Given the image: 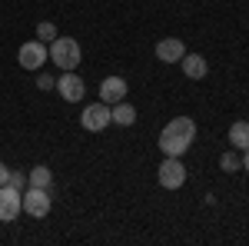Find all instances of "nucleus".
I'll use <instances>...</instances> for the list:
<instances>
[{
  "label": "nucleus",
  "mask_w": 249,
  "mask_h": 246,
  "mask_svg": "<svg viewBox=\"0 0 249 246\" xmlns=\"http://www.w3.org/2000/svg\"><path fill=\"white\" fill-rule=\"evenodd\" d=\"M37 87H40V90H53V76H50V74H40L37 76Z\"/></svg>",
  "instance_id": "19"
},
{
  "label": "nucleus",
  "mask_w": 249,
  "mask_h": 246,
  "mask_svg": "<svg viewBox=\"0 0 249 246\" xmlns=\"http://www.w3.org/2000/svg\"><path fill=\"white\" fill-rule=\"evenodd\" d=\"M37 40H43V43H53V40H57V27H53L50 20L37 23Z\"/></svg>",
  "instance_id": "17"
},
{
  "label": "nucleus",
  "mask_w": 249,
  "mask_h": 246,
  "mask_svg": "<svg viewBox=\"0 0 249 246\" xmlns=\"http://www.w3.org/2000/svg\"><path fill=\"white\" fill-rule=\"evenodd\" d=\"M7 183H10L14 189H20V193H23V189H27V176H23V173H14V170H10V180H7Z\"/></svg>",
  "instance_id": "18"
},
{
  "label": "nucleus",
  "mask_w": 249,
  "mask_h": 246,
  "mask_svg": "<svg viewBox=\"0 0 249 246\" xmlns=\"http://www.w3.org/2000/svg\"><path fill=\"white\" fill-rule=\"evenodd\" d=\"M57 90H60V96H63L67 103H77L80 96L87 94V87H83V76H80L77 70H63V76L57 80Z\"/></svg>",
  "instance_id": "7"
},
{
  "label": "nucleus",
  "mask_w": 249,
  "mask_h": 246,
  "mask_svg": "<svg viewBox=\"0 0 249 246\" xmlns=\"http://www.w3.org/2000/svg\"><path fill=\"white\" fill-rule=\"evenodd\" d=\"M156 57L163 60V63H179V60L186 57V47H183V40L166 37V40L156 43Z\"/></svg>",
  "instance_id": "9"
},
{
  "label": "nucleus",
  "mask_w": 249,
  "mask_h": 246,
  "mask_svg": "<svg viewBox=\"0 0 249 246\" xmlns=\"http://www.w3.org/2000/svg\"><path fill=\"white\" fill-rule=\"evenodd\" d=\"M243 170L249 173V150H243Z\"/></svg>",
  "instance_id": "21"
},
{
  "label": "nucleus",
  "mask_w": 249,
  "mask_h": 246,
  "mask_svg": "<svg viewBox=\"0 0 249 246\" xmlns=\"http://www.w3.org/2000/svg\"><path fill=\"white\" fill-rule=\"evenodd\" d=\"M160 150L166 153V156H183V153L190 150V143H186V140H176V136H166V133H160Z\"/></svg>",
  "instance_id": "15"
},
{
  "label": "nucleus",
  "mask_w": 249,
  "mask_h": 246,
  "mask_svg": "<svg viewBox=\"0 0 249 246\" xmlns=\"http://www.w3.org/2000/svg\"><path fill=\"white\" fill-rule=\"evenodd\" d=\"M126 90H130V87H126L123 76H103V83H100V100L113 107L120 100H126Z\"/></svg>",
  "instance_id": "8"
},
{
  "label": "nucleus",
  "mask_w": 249,
  "mask_h": 246,
  "mask_svg": "<svg viewBox=\"0 0 249 246\" xmlns=\"http://www.w3.org/2000/svg\"><path fill=\"white\" fill-rule=\"evenodd\" d=\"M47 54L53 60V67H60V70H77L80 57H83V50H80V43L73 37H57L47 47Z\"/></svg>",
  "instance_id": "1"
},
{
  "label": "nucleus",
  "mask_w": 249,
  "mask_h": 246,
  "mask_svg": "<svg viewBox=\"0 0 249 246\" xmlns=\"http://www.w3.org/2000/svg\"><path fill=\"white\" fill-rule=\"evenodd\" d=\"M160 187L163 189H179L186 183V167L179 163V156H166L163 163H160Z\"/></svg>",
  "instance_id": "4"
},
{
  "label": "nucleus",
  "mask_w": 249,
  "mask_h": 246,
  "mask_svg": "<svg viewBox=\"0 0 249 246\" xmlns=\"http://www.w3.org/2000/svg\"><path fill=\"white\" fill-rule=\"evenodd\" d=\"M163 133H166V136H176V140L193 143V136H196V123H193L190 116H173L170 123L163 127Z\"/></svg>",
  "instance_id": "10"
},
{
  "label": "nucleus",
  "mask_w": 249,
  "mask_h": 246,
  "mask_svg": "<svg viewBox=\"0 0 249 246\" xmlns=\"http://www.w3.org/2000/svg\"><path fill=\"white\" fill-rule=\"evenodd\" d=\"M179 67H183V74L190 76V80H203V76L210 74V63H206V57H199V54H186V57L179 60Z\"/></svg>",
  "instance_id": "11"
},
{
  "label": "nucleus",
  "mask_w": 249,
  "mask_h": 246,
  "mask_svg": "<svg viewBox=\"0 0 249 246\" xmlns=\"http://www.w3.org/2000/svg\"><path fill=\"white\" fill-rule=\"evenodd\" d=\"M20 213H23V193L3 183L0 187V223H14Z\"/></svg>",
  "instance_id": "3"
},
{
  "label": "nucleus",
  "mask_w": 249,
  "mask_h": 246,
  "mask_svg": "<svg viewBox=\"0 0 249 246\" xmlns=\"http://www.w3.org/2000/svg\"><path fill=\"white\" fill-rule=\"evenodd\" d=\"M219 170H223V173H236V170H243V156H239V150L223 153V156H219Z\"/></svg>",
  "instance_id": "16"
},
{
  "label": "nucleus",
  "mask_w": 249,
  "mask_h": 246,
  "mask_svg": "<svg viewBox=\"0 0 249 246\" xmlns=\"http://www.w3.org/2000/svg\"><path fill=\"white\" fill-rule=\"evenodd\" d=\"M50 207H53L50 189H43V187H27L23 189V213H27V216L43 220V216L50 213Z\"/></svg>",
  "instance_id": "2"
},
{
  "label": "nucleus",
  "mask_w": 249,
  "mask_h": 246,
  "mask_svg": "<svg viewBox=\"0 0 249 246\" xmlns=\"http://www.w3.org/2000/svg\"><path fill=\"white\" fill-rule=\"evenodd\" d=\"M107 123H113V116H110V103H90L87 110H83V116H80V127L90 133H100L107 130Z\"/></svg>",
  "instance_id": "5"
},
{
  "label": "nucleus",
  "mask_w": 249,
  "mask_h": 246,
  "mask_svg": "<svg viewBox=\"0 0 249 246\" xmlns=\"http://www.w3.org/2000/svg\"><path fill=\"white\" fill-rule=\"evenodd\" d=\"M230 147L232 150H249V123L246 120H239V123H232L230 127Z\"/></svg>",
  "instance_id": "13"
},
{
  "label": "nucleus",
  "mask_w": 249,
  "mask_h": 246,
  "mask_svg": "<svg viewBox=\"0 0 249 246\" xmlns=\"http://www.w3.org/2000/svg\"><path fill=\"white\" fill-rule=\"evenodd\" d=\"M47 43L43 40H30V43H23L20 47V54H17V63L23 67V70H40L43 63H47Z\"/></svg>",
  "instance_id": "6"
},
{
  "label": "nucleus",
  "mask_w": 249,
  "mask_h": 246,
  "mask_svg": "<svg viewBox=\"0 0 249 246\" xmlns=\"http://www.w3.org/2000/svg\"><path fill=\"white\" fill-rule=\"evenodd\" d=\"M7 180H10V167H7V163H0V187H3Z\"/></svg>",
  "instance_id": "20"
},
{
  "label": "nucleus",
  "mask_w": 249,
  "mask_h": 246,
  "mask_svg": "<svg viewBox=\"0 0 249 246\" xmlns=\"http://www.w3.org/2000/svg\"><path fill=\"white\" fill-rule=\"evenodd\" d=\"M110 116H113L116 127H133V123H136V110L130 107V103H126V100L113 103V107H110Z\"/></svg>",
  "instance_id": "12"
},
{
  "label": "nucleus",
  "mask_w": 249,
  "mask_h": 246,
  "mask_svg": "<svg viewBox=\"0 0 249 246\" xmlns=\"http://www.w3.org/2000/svg\"><path fill=\"white\" fill-rule=\"evenodd\" d=\"M27 187L50 189V187H53V170H50V167H43V163H40V167H34V170H30V176H27Z\"/></svg>",
  "instance_id": "14"
}]
</instances>
